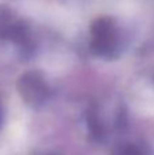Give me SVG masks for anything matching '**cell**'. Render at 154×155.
Instances as JSON below:
<instances>
[{
  "label": "cell",
  "mask_w": 154,
  "mask_h": 155,
  "mask_svg": "<svg viewBox=\"0 0 154 155\" xmlns=\"http://www.w3.org/2000/svg\"><path fill=\"white\" fill-rule=\"evenodd\" d=\"M92 48L97 54L109 59L117 52L119 37H117V29L112 19L98 18L92 25Z\"/></svg>",
  "instance_id": "6da1fadb"
},
{
  "label": "cell",
  "mask_w": 154,
  "mask_h": 155,
  "mask_svg": "<svg viewBox=\"0 0 154 155\" xmlns=\"http://www.w3.org/2000/svg\"><path fill=\"white\" fill-rule=\"evenodd\" d=\"M18 90L22 98L30 105H41L49 97V87L38 72H26L18 82Z\"/></svg>",
  "instance_id": "7a4b0ae2"
},
{
  "label": "cell",
  "mask_w": 154,
  "mask_h": 155,
  "mask_svg": "<svg viewBox=\"0 0 154 155\" xmlns=\"http://www.w3.org/2000/svg\"><path fill=\"white\" fill-rule=\"evenodd\" d=\"M113 155H149V151L143 148L142 146L136 144H127L116 148Z\"/></svg>",
  "instance_id": "3957f363"
}]
</instances>
